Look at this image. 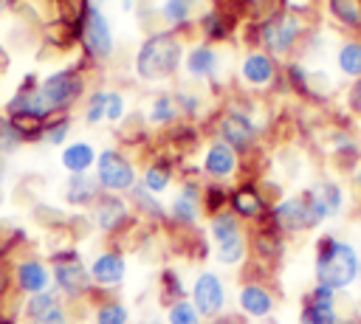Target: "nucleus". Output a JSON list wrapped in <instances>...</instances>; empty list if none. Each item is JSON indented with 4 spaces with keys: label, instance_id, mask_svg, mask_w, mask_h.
Segmentation results:
<instances>
[{
    "label": "nucleus",
    "instance_id": "nucleus-42",
    "mask_svg": "<svg viewBox=\"0 0 361 324\" xmlns=\"http://www.w3.org/2000/svg\"><path fill=\"white\" fill-rule=\"evenodd\" d=\"M248 3H251V8H254L257 14H259V11H268V8H271V0H248Z\"/></svg>",
    "mask_w": 361,
    "mask_h": 324
},
{
    "label": "nucleus",
    "instance_id": "nucleus-11",
    "mask_svg": "<svg viewBox=\"0 0 361 324\" xmlns=\"http://www.w3.org/2000/svg\"><path fill=\"white\" fill-rule=\"evenodd\" d=\"M220 135H223L220 141H226L234 152H243V149H248V147L254 144L257 127H254L251 118L243 116V113H226L223 121H220Z\"/></svg>",
    "mask_w": 361,
    "mask_h": 324
},
{
    "label": "nucleus",
    "instance_id": "nucleus-34",
    "mask_svg": "<svg viewBox=\"0 0 361 324\" xmlns=\"http://www.w3.org/2000/svg\"><path fill=\"white\" fill-rule=\"evenodd\" d=\"M175 113H178V107H175V101H172L169 96L155 99V104H152V121H155V124H166V121H172Z\"/></svg>",
    "mask_w": 361,
    "mask_h": 324
},
{
    "label": "nucleus",
    "instance_id": "nucleus-25",
    "mask_svg": "<svg viewBox=\"0 0 361 324\" xmlns=\"http://www.w3.org/2000/svg\"><path fill=\"white\" fill-rule=\"evenodd\" d=\"M336 62H338V70L353 76V79H361V42H344L336 54Z\"/></svg>",
    "mask_w": 361,
    "mask_h": 324
},
{
    "label": "nucleus",
    "instance_id": "nucleus-24",
    "mask_svg": "<svg viewBox=\"0 0 361 324\" xmlns=\"http://www.w3.org/2000/svg\"><path fill=\"white\" fill-rule=\"evenodd\" d=\"M282 234L271 225V228H262L257 237H254V251L262 256V259H279V254H282Z\"/></svg>",
    "mask_w": 361,
    "mask_h": 324
},
{
    "label": "nucleus",
    "instance_id": "nucleus-29",
    "mask_svg": "<svg viewBox=\"0 0 361 324\" xmlns=\"http://www.w3.org/2000/svg\"><path fill=\"white\" fill-rule=\"evenodd\" d=\"M166 324H203V316L197 313V307L186 299L172 301L169 313H166Z\"/></svg>",
    "mask_w": 361,
    "mask_h": 324
},
{
    "label": "nucleus",
    "instance_id": "nucleus-48",
    "mask_svg": "<svg viewBox=\"0 0 361 324\" xmlns=\"http://www.w3.org/2000/svg\"><path fill=\"white\" fill-rule=\"evenodd\" d=\"M31 324H34V321H31Z\"/></svg>",
    "mask_w": 361,
    "mask_h": 324
},
{
    "label": "nucleus",
    "instance_id": "nucleus-33",
    "mask_svg": "<svg viewBox=\"0 0 361 324\" xmlns=\"http://www.w3.org/2000/svg\"><path fill=\"white\" fill-rule=\"evenodd\" d=\"M133 200H135V206L138 208H144V211H149V214H155V217H161L164 214V208H161V203L152 197V192H147L144 186H133Z\"/></svg>",
    "mask_w": 361,
    "mask_h": 324
},
{
    "label": "nucleus",
    "instance_id": "nucleus-13",
    "mask_svg": "<svg viewBox=\"0 0 361 324\" xmlns=\"http://www.w3.org/2000/svg\"><path fill=\"white\" fill-rule=\"evenodd\" d=\"M203 169H206L212 177H228V175H234V169H237V152H234L226 141H214V144L206 149Z\"/></svg>",
    "mask_w": 361,
    "mask_h": 324
},
{
    "label": "nucleus",
    "instance_id": "nucleus-1",
    "mask_svg": "<svg viewBox=\"0 0 361 324\" xmlns=\"http://www.w3.org/2000/svg\"><path fill=\"white\" fill-rule=\"evenodd\" d=\"M313 270H316V285H327L336 293L347 290L353 282H358V251L350 242L333 234H324L316 242Z\"/></svg>",
    "mask_w": 361,
    "mask_h": 324
},
{
    "label": "nucleus",
    "instance_id": "nucleus-39",
    "mask_svg": "<svg viewBox=\"0 0 361 324\" xmlns=\"http://www.w3.org/2000/svg\"><path fill=\"white\" fill-rule=\"evenodd\" d=\"M65 132H68V118H62V121H56V124H51L42 135H45V141L48 144H62V138H65Z\"/></svg>",
    "mask_w": 361,
    "mask_h": 324
},
{
    "label": "nucleus",
    "instance_id": "nucleus-38",
    "mask_svg": "<svg viewBox=\"0 0 361 324\" xmlns=\"http://www.w3.org/2000/svg\"><path fill=\"white\" fill-rule=\"evenodd\" d=\"M104 99H107V93H96V96H90V104H87V121L90 124H96L102 116H104Z\"/></svg>",
    "mask_w": 361,
    "mask_h": 324
},
{
    "label": "nucleus",
    "instance_id": "nucleus-12",
    "mask_svg": "<svg viewBox=\"0 0 361 324\" xmlns=\"http://www.w3.org/2000/svg\"><path fill=\"white\" fill-rule=\"evenodd\" d=\"M54 279H56V287L65 290L68 296H79L90 287V273L85 270V265L76 256L59 259L56 268H54Z\"/></svg>",
    "mask_w": 361,
    "mask_h": 324
},
{
    "label": "nucleus",
    "instance_id": "nucleus-30",
    "mask_svg": "<svg viewBox=\"0 0 361 324\" xmlns=\"http://www.w3.org/2000/svg\"><path fill=\"white\" fill-rule=\"evenodd\" d=\"M59 304V296L54 293V290H42V293H31V299L25 301V313H28V318L31 321H37V318H42L51 307H56Z\"/></svg>",
    "mask_w": 361,
    "mask_h": 324
},
{
    "label": "nucleus",
    "instance_id": "nucleus-2",
    "mask_svg": "<svg viewBox=\"0 0 361 324\" xmlns=\"http://www.w3.org/2000/svg\"><path fill=\"white\" fill-rule=\"evenodd\" d=\"M327 217L310 189H305L296 197H285L271 208V225L279 234H296V231H310L322 225Z\"/></svg>",
    "mask_w": 361,
    "mask_h": 324
},
{
    "label": "nucleus",
    "instance_id": "nucleus-40",
    "mask_svg": "<svg viewBox=\"0 0 361 324\" xmlns=\"http://www.w3.org/2000/svg\"><path fill=\"white\" fill-rule=\"evenodd\" d=\"M206 194H209V197H206L209 211H214V214H217V211H220V206L226 203V192H223V189H206Z\"/></svg>",
    "mask_w": 361,
    "mask_h": 324
},
{
    "label": "nucleus",
    "instance_id": "nucleus-37",
    "mask_svg": "<svg viewBox=\"0 0 361 324\" xmlns=\"http://www.w3.org/2000/svg\"><path fill=\"white\" fill-rule=\"evenodd\" d=\"M104 116L110 121H118L124 116V99L118 93H107V99H104Z\"/></svg>",
    "mask_w": 361,
    "mask_h": 324
},
{
    "label": "nucleus",
    "instance_id": "nucleus-32",
    "mask_svg": "<svg viewBox=\"0 0 361 324\" xmlns=\"http://www.w3.org/2000/svg\"><path fill=\"white\" fill-rule=\"evenodd\" d=\"M166 186H169V169H166L164 163H152V166L144 172V189L152 192V194H158V192H164Z\"/></svg>",
    "mask_w": 361,
    "mask_h": 324
},
{
    "label": "nucleus",
    "instance_id": "nucleus-18",
    "mask_svg": "<svg viewBox=\"0 0 361 324\" xmlns=\"http://www.w3.org/2000/svg\"><path fill=\"white\" fill-rule=\"evenodd\" d=\"M310 192L316 194L324 217H336L344 208V189L336 180H319L316 186H310Z\"/></svg>",
    "mask_w": 361,
    "mask_h": 324
},
{
    "label": "nucleus",
    "instance_id": "nucleus-3",
    "mask_svg": "<svg viewBox=\"0 0 361 324\" xmlns=\"http://www.w3.org/2000/svg\"><path fill=\"white\" fill-rule=\"evenodd\" d=\"M180 62V39L175 34H155L149 37L135 59V70L144 79H164Z\"/></svg>",
    "mask_w": 361,
    "mask_h": 324
},
{
    "label": "nucleus",
    "instance_id": "nucleus-20",
    "mask_svg": "<svg viewBox=\"0 0 361 324\" xmlns=\"http://www.w3.org/2000/svg\"><path fill=\"white\" fill-rule=\"evenodd\" d=\"M96 161V149L85 141H76V144H68L62 149V166L73 175H82L85 169H90V163Z\"/></svg>",
    "mask_w": 361,
    "mask_h": 324
},
{
    "label": "nucleus",
    "instance_id": "nucleus-6",
    "mask_svg": "<svg viewBox=\"0 0 361 324\" xmlns=\"http://www.w3.org/2000/svg\"><path fill=\"white\" fill-rule=\"evenodd\" d=\"M192 304L203 318H217L226 307V287L217 273L203 270L192 285Z\"/></svg>",
    "mask_w": 361,
    "mask_h": 324
},
{
    "label": "nucleus",
    "instance_id": "nucleus-26",
    "mask_svg": "<svg viewBox=\"0 0 361 324\" xmlns=\"http://www.w3.org/2000/svg\"><path fill=\"white\" fill-rule=\"evenodd\" d=\"M186 68H189V73H195V76H212V73L217 70V54H214L212 48H206V45H197V48L189 54Z\"/></svg>",
    "mask_w": 361,
    "mask_h": 324
},
{
    "label": "nucleus",
    "instance_id": "nucleus-41",
    "mask_svg": "<svg viewBox=\"0 0 361 324\" xmlns=\"http://www.w3.org/2000/svg\"><path fill=\"white\" fill-rule=\"evenodd\" d=\"M347 104H350V110H353V113H358V116H361V79L350 87V93H347Z\"/></svg>",
    "mask_w": 361,
    "mask_h": 324
},
{
    "label": "nucleus",
    "instance_id": "nucleus-31",
    "mask_svg": "<svg viewBox=\"0 0 361 324\" xmlns=\"http://www.w3.org/2000/svg\"><path fill=\"white\" fill-rule=\"evenodd\" d=\"M127 318H130V313L118 301H104L96 310V324H127Z\"/></svg>",
    "mask_w": 361,
    "mask_h": 324
},
{
    "label": "nucleus",
    "instance_id": "nucleus-43",
    "mask_svg": "<svg viewBox=\"0 0 361 324\" xmlns=\"http://www.w3.org/2000/svg\"><path fill=\"white\" fill-rule=\"evenodd\" d=\"M338 324H361V316H341Z\"/></svg>",
    "mask_w": 361,
    "mask_h": 324
},
{
    "label": "nucleus",
    "instance_id": "nucleus-21",
    "mask_svg": "<svg viewBox=\"0 0 361 324\" xmlns=\"http://www.w3.org/2000/svg\"><path fill=\"white\" fill-rule=\"evenodd\" d=\"M243 76H245V82H251V85H265V82H271L274 79V59L268 56V54H248L245 56V62H243Z\"/></svg>",
    "mask_w": 361,
    "mask_h": 324
},
{
    "label": "nucleus",
    "instance_id": "nucleus-36",
    "mask_svg": "<svg viewBox=\"0 0 361 324\" xmlns=\"http://www.w3.org/2000/svg\"><path fill=\"white\" fill-rule=\"evenodd\" d=\"M17 144H20V132L14 130L11 121L0 118V155H3V152H11Z\"/></svg>",
    "mask_w": 361,
    "mask_h": 324
},
{
    "label": "nucleus",
    "instance_id": "nucleus-7",
    "mask_svg": "<svg viewBox=\"0 0 361 324\" xmlns=\"http://www.w3.org/2000/svg\"><path fill=\"white\" fill-rule=\"evenodd\" d=\"M299 28H302V23H299L296 17H290V14H276V17H271V20L262 23V42H265V48H268L271 54H285V51H290V45L296 42Z\"/></svg>",
    "mask_w": 361,
    "mask_h": 324
},
{
    "label": "nucleus",
    "instance_id": "nucleus-46",
    "mask_svg": "<svg viewBox=\"0 0 361 324\" xmlns=\"http://www.w3.org/2000/svg\"><path fill=\"white\" fill-rule=\"evenodd\" d=\"M358 282H361V256H358Z\"/></svg>",
    "mask_w": 361,
    "mask_h": 324
},
{
    "label": "nucleus",
    "instance_id": "nucleus-5",
    "mask_svg": "<svg viewBox=\"0 0 361 324\" xmlns=\"http://www.w3.org/2000/svg\"><path fill=\"white\" fill-rule=\"evenodd\" d=\"M96 166H99V186H104L107 192H124V189H133L135 186V169L133 163L113 152V149H104L99 158H96Z\"/></svg>",
    "mask_w": 361,
    "mask_h": 324
},
{
    "label": "nucleus",
    "instance_id": "nucleus-8",
    "mask_svg": "<svg viewBox=\"0 0 361 324\" xmlns=\"http://www.w3.org/2000/svg\"><path fill=\"white\" fill-rule=\"evenodd\" d=\"M39 93H42V99L48 101L51 110H62V107H68V104L82 93V79H79L76 73L62 70V73L48 76V79L39 85Z\"/></svg>",
    "mask_w": 361,
    "mask_h": 324
},
{
    "label": "nucleus",
    "instance_id": "nucleus-15",
    "mask_svg": "<svg viewBox=\"0 0 361 324\" xmlns=\"http://www.w3.org/2000/svg\"><path fill=\"white\" fill-rule=\"evenodd\" d=\"M48 282H51V273H48V268L42 262L25 259V262L17 265V285H20V290L42 293V290H48Z\"/></svg>",
    "mask_w": 361,
    "mask_h": 324
},
{
    "label": "nucleus",
    "instance_id": "nucleus-47",
    "mask_svg": "<svg viewBox=\"0 0 361 324\" xmlns=\"http://www.w3.org/2000/svg\"><path fill=\"white\" fill-rule=\"evenodd\" d=\"M0 324H14V321H0Z\"/></svg>",
    "mask_w": 361,
    "mask_h": 324
},
{
    "label": "nucleus",
    "instance_id": "nucleus-28",
    "mask_svg": "<svg viewBox=\"0 0 361 324\" xmlns=\"http://www.w3.org/2000/svg\"><path fill=\"white\" fill-rule=\"evenodd\" d=\"M217 259L223 265H237L245 259V237L243 234H234L223 242H217Z\"/></svg>",
    "mask_w": 361,
    "mask_h": 324
},
{
    "label": "nucleus",
    "instance_id": "nucleus-22",
    "mask_svg": "<svg viewBox=\"0 0 361 324\" xmlns=\"http://www.w3.org/2000/svg\"><path fill=\"white\" fill-rule=\"evenodd\" d=\"M231 208H234V214L254 220V217H259V214L265 211V203H262V197H259L257 189H251V186H240V189L231 194Z\"/></svg>",
    "mask_w": 361,
    "mask_h": 324
},
{
    "label": "nucleus",
    "instance_id": "nucleus-45",
    "mask_svg": "<svg viewBox=\"0 0 361 324\" xmlns=\"http://www.w3.org/2000/svg\"><path fill=\"white\" fill-rule=\"evenodd\" d=\"M259 324H279V321H276V318H262Z\"/></svg>",
    "mask_w": 361,
    "mask_h": 324
},
{
    "label": "nucleus",
    "instance_id": "nucleus-4",
    "mask_svg": "<svg viewBox=\"0 0 361 324\" xmlns=\"http://www.w3.org/2000/svg\"><path fill=\"white\" fill-rule=\"evenodd\" d=\"M338 293L327 285H313L305 299H302V310H299V324H338L341 313L336 307Z\"/></svg>",
    "mask_w": 361,
    "mask_h": 324
},
{
    "label": "nucleus",
    "instance_id": "nucleus-35",
    "mask_svg": "<svg viewBox=\"0 0 361 324\" xmlns=\"http://www.w3.org/2000/svg\"><path fill=\"white\" fill-rule=\"evenodd\" d=\"M189 8H192V0H166L164 3V17L169 23H183L189 17Z\"/></svg>",
    "mask_w": 361,
    "mask_h": 324
},
{
    "label": "nucleus",
    "instance_id": "nucleus-16",
    "mask_svg": "<svg viewBox=\"0 0 361 324\" xmlns=\"http://www.w3.org/2000/svg\"><path fill=\"white\" fill-rule=\"evenodd\" d=\"M65 200L71 206H90L99 200V180L87 175H73L65 186Z\"/></svg>",
    "mask_w": 361,
    "mask_h": 324
},
{
    "label": "nucleus",
    "instance_id": "nucleus-17",
    "mask_svg": "<svg viewBox=\"0 0 361 324\" xmlns=\"http://www.w3.org/2000/svg\"><path fill=\"white\" fill-rule=\"evenodd\" d=\"M124 220H127V206H124L121 197L107 194V197H99V200H96V223H99L104 231L118 228Z\"/></svg>",
    "mask_w": 361,
    "mask_h": 324
},
{
    "label": "nucleus",
    "instance_id": "nucleus-44",
    "mask_svg": "<svg viewBox=\"0 0 361 324\" xmlns=\"http://www.w3.org/2000/svg\"><path fill=\"white\" fill-rule=\"evenodd\" d=\"M355 183H358V189H361V166L355 169Z\"/></svg>",
    "mask_w": 361,
    "mask_h": 324
},
{
    "label": "nucleus",
    "instance_id": "nucleus-19",
    "mask_svg": "<svg viewBox=\"0 0 361 324\" xmlns=\"http://www.w3.org/2000/svg\"><path fill=\"white\" fill-rule=\"evenodd\" d=\"M172 214L180 223H195L200 214V189L195 183H186L180 189V194L172 200Z\"/></svg>",
    "mask_w": 361,
    "mask_h": 324
},
{
    "label": "nucleus",
    "instance_id": "nucleus-10",
    "mask_svg": "<svg viewBox=\"0 0 361 324\" xmlns=\"http://www.w3.org/2000/svg\"><path fill=\"white\" fill-rule=\"evenodd\" d=\"M237 301H240V310L248 316V318H271V313H274V307H276V301H274V293L265 287V285H259V282H248V285H243L240 287V293H237Z\"/></svg>",
    "mask_w": 361,
    "mask_h": 324
},
{
    "label": "nucleus",
    "instance_id": "nucleus-27",
    "mask_svg": "<svg viewBox=\"0 0 361 324\" xmlns=\"http://www.w3.org/2000/svg\"><path fill=\"white\" fill-rule=\"evenodd\" d=\"M209 231H212V237H214L217 242H223V239H228V237H234V234H243V231H240V220H237L234 211H217V214L212 217Z\"/></svg>",
    "mask_w": 361,
    "mask_h": 324
},
{
    "label": "nucleus",
    "instance_id": "nucleus-14",
    "mask_svg": "<svg viewBox=\"0 0 361 324\" xmlns=\"http://www.w3.org/2000/svg\"><path fill=\"white\" fill-rule=\"evenodd\" d=\"M124 270H127V265H124V256L118 251H104L90 265V276L99 285H118L124 279Z\"/></svg>",
    "mask_w": 361,
    "mask_h": 324
},
{
    "label": "nucleus",
    "instance_id": "nucleus-23",
    "mask_svg": "<svg viewBox=\"0 0 361 324\" xmlns=\"http://www.w3.org/2000/svg\"><path fill=\"white\" fill-rule=\"evenodd\" d=\"M327 8L341 25L361 28V0H327Z\"/></svg>",
    "mask_w": 361,
    "mask_h": 324
},
{
    "label": "nucleus",
    "instance_id": "nucleus-9",
    "mask_svg": "<svg viewBox=\"0 0 361 324\" xmlns=\"http://www.w3.org/2000/svg\"><path fill=\"white\" fill-rule=\"evenodd\" d=\"M82 39H85V48L93 54V56H107L110 48H113V34H110V25L104 20V14L99 8H87L85 11V25H82Z\"/></svg>",
    "mask_w": 361,
    "mask_h": 324
}]
</instances>
